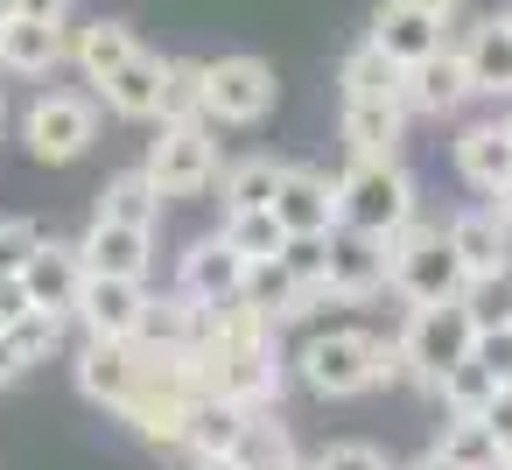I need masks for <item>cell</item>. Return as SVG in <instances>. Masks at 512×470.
Instances as JSON below:
<instances>
[{"label": "cell", "mask_w": 512, "mask_h": 470, "mask_svg": "<svg viewBox=\"0 0 512 470\" xmlns=\"http://www.w3.org/2000/svg\"><path fill=\"white\" fill-rule=\"evenodd\" d=\"M295 379H302L316 400H358V393H372V386L407 379V358H400V337L386 344V337H372V330H358V323H337V330L302 337Z\"/></svg>", "instance_id": "6da1fadb"}, {"label": "cell", "mask_w": 512, "mask_h": 470, "mask_svg": "<svg viewBox=\"0 0 512 470\" xmlns=\"http://www.w3.org/2000/svg\"><path fill=\"white\" fill-rule=\"evenodd\" d=\"M386 274H393V295L407 309H421V302H463V281H470L463 253L449 246V225H428L421 211L386 239Z\"/></svg>", "instance_id": "7a4b0ae2"}, {"label": "cell", "mask_w": 512, "mask_h": 470, "mask_svg": "<svg viewBox=\"0 0 512 470\" xmlns=\"http://www.w3.org/2000/svg\"><path fill=\"white\" fill-rule=\"evenodd\" d=\"M414 211H421V197H414V176L400 169V155H393V162H351V169L337 176V218H344L351 232L393 239Z\"/></svg>", "instance_id": "3957f363"}, {"label": "cell", "mask_w": 512, "mask_h": 470, "mask_svg": "<svg viewBox=\"0 0 512 470\" xmlns=\"http://www.w3.org/2000/svg\"><path fill=\"white\" fill-rule=\"evenodd\" d=\"M169 204H190L204 197L218 176H225V155H218V134L211 120H162V134L148 141V162H141Z\"/></svg>", "instance_id": "277c9868"}, {"label": "cell", "mask_w": 512, "mask_h": 470, "mask_svg": "<svg viewBox=\"0 0 512 470\" xmlns=\"http://www.w3.org/2000/svg\"><path fill=\"white\" fill-rule=\"evenodd\" d=\"M477 351V323H470V309L463 302H421V309H407V330H400V358H407V379L414 386H442L449 379V365H463Z\"/></svg>", "instance_id": "5b68a950"}, {"label": "cell", "mask_w": 512, "mask_h": 470, "mask_svg": "<svg viewBox=\"0 0 512 470\" xmlns=\"http://www.w3.org/2000/svg\"><path fill=\"white\" fill-rule=\"evenodd\" d=\"M274 113V64L267 57H218L204 64V120L211 127H260Z\"/></svg>", "instance_id": "8992f818"}, {"label": "cell", "mask_w": 512, "mask_h": 470, "mask_svg": "<svg viewBox=\"0 0 512 470\" xmlns=\"http://www.w3.org/2000/svg\"><path fill=\"white\" fill-rule=\"evenodd\" d=\"M22 141L36 162H78L99 141V92H43L22 113Z\"/></svg>", "instance_id": "52a82bcc"}, {"label": "cell", "mask_w": 512, "mask_h": 470, "mask_svg": "<svg viewBox=\"0 0 512 470\" xmlns=\"http://www.w3.org/2000/svg\"><path fill=\"white\" fill-rule=\"evenodd\" d=\"M141 379H148V358H141L134 337H85V351H78V393L92 407H113L120 414L141 393Z\"/></svg>", "instance_id": "ba28073f"}, {"label": "cell", "mask_w": 512, "mask_h": 470, "mask_svg": "<svg viewBox=\"0 0 512 470\" xmlns=\"http://www.w3.org/2000/svg\"><path fill=\"white\" fill-rule=\"evenodd\" d=\"M386 288H393V274H386V239L337 225V232H330V295H337V309H358V302H372V295H386Z\"/></svg>", "instance_id": "9c48e42d"}, {"label": "cell", "mask_w": 512, "mask_h": 470, "mask_svg": "<svg viewBox=\"0 0 512 470\" xmlns=\"http://www.w3.org/2000/svg\"><path fill=\"white\" fill-rule=\"evenodd\" d=\"M148 281H127V274H85V295L71 309V323H85V337H134L141 316H148Z\"/></svg>", "instance_id": "30bf717a"}, {"label": "cell", "mask_w": 512, "mask_h": 470, "mask_svg": "<svg viewBox=\"0 0 512 470\" xmlns=\"http://www.w3.org/2000/svg\"><path fill=\"white\" fill-rule=\"evenodd\" d=\"M470 99H477V92H470V64H463V50H456V43H442L435 57L407 64V113L449 120V113H463Z\"/></svg>", "instance_id": "8fae6325"}, {"label": "cell", "mask_w": 512, "mask_h": 470, "mask_svg": "<svg viewBox=\"0 0 512 470\" xmlns=\"http://www.w3.org/2000/svg\"><path fill=\"white\" fill-rule=\"evenodd\" d=\"M71 22H43V15H15L0 22V71L15 78H50L64 57H71Z\"/></svg>", "instance_id": "7c38bea8"}, {"label": "cell", "mask_w": 512, "mask_h": 470, "mask_svg": "<svg viewBox=\"0 0 512 470\" xmlns=\"http://www.w3.org/2000/svg\"><path fill=\"white\" fill-rule=\"evenodd\" d=\"M274 218L288 225V239H323V232H337L344 218H337V176H323V169H288L281 176V197H274Z\"/></svg>", "instance_id": "4fadbf2b"}, {"label": "cell", "mask_w": 512, "mask_h": 470, "mask_svg": "<svg viewBox=\"0 0 512 470\" xmlns=\"http://www.w3.org/2000/svg\"><path fill=\"white\" fill-rule=\"evenodd\" d=\"M78 253H85L92 274L148 281V267H155V232H148V225H120V218H92V232L78 239Z\"/></svg>", "instance_id": "5bb4252c"}, {"label": "cell", "mask_w": 512, "mask_h": 470, "mask_svg": "<svg viewBox=\"0 0 512 470\" xmlns=\"http://www.w3.org/2000/svg\"><path fill=\"white\" fill-rule=\"evenodd\" d=\"M239 281H246V253H232L225 232L197 239V246L183 253V267H176V288H183L190 302H204V309H211V302H232Z\"/></svg>", "instance_id": "9a60e30c"}, {"label": "cell", "mask_w": 512, "mask_h": 470, "mask_svg": "<svg viewBox=\"0 0 512 470\" xmlns=\"http://www.w3.org/2000/svg\"><path fill=\"white\" fill-rule=\"evenodd\" d=\"M449 22L442 15H428V8H414V0H386V8L372 15V43L407 71V64H421V57H435L449 36H442Z\"/></svg>", "instance_id": "2e32d148"}, {"label": "cell", "mask_w": 512, "mask_h": 470, "mask_svg": "<svg viewBox=\"0 0 512 470\" xmlns=\"http://www.w3.org/2000/svg\"><path fill=\"white\" fill-rule=\"evenodd\" d=\"M407 141V106L400 99H344V148L351 162H393Z\"/></svg>", "instance_id": "e0dca14e"}, {"label": "cell", "mask_w": 512, "mask_h": 470, "mask_svg": "<svg viewBox=\"0 0 512 470\" xmlns=\"http://www.w3.org/2000/svg\"><path fill=\"white\" fill-rule=\"evenodd\" d=\"M463 64H470V92L477 99H512V22L484 15L477 29H463Z\"/></svg>", "instance_id": "ac0fdd59"}, {"label": "cell", "mask_w": 512, "mask_h": 470, "mask_svg": "<svg viewBox=\"0 0 512 470\" xmlns=\"http://www.w3.org/2000/svg\"><path fill=\"white\" fill-rule=\"evenodd\" d=\"M162 71H169V57H134V64H120L106 85H99V106L113 113V120H134V127H148V120H162Z\"/></svg>", "instance_id": "d6986e66"}, {"label": "cell", "mask_w": 512, "mask_h": 470, "mask_svg": "<svg viewBox=\"0 0 512 470\" xmlns=\"http://www.w3.org/2000/svg\"><path fill=\"white\" fill-rule=\"evenodd\" d=\"M85 253L78 246H57V239H43L36 246V260L22 267V281H29V295H36V309H78V295H85Z\"/></svg>", "instance_id": "ffe728a7"}, {"label": "cell", "mask_w": 512, "mask_h": 470, "mask_svg": "<svg viewBox=\"0 0 512 470\" xmlns=\"http://www.w3.org/2000/svg\"><path fill=\"white\" fill-rule=\"evenodd\" d=\"M456 176H463L477 197H491V190L512 176V134H505V120H470V127L456 134Z\"/></svg>", "instance_id": "44dd1931"}, {"label": "cell", "mask_w": 512, "mask_h": 470, "mask_svg": "<svg viewBox=\"0 0 512 470\" xmlns=\"http://www.w3.org/2000/svg\"><path fill=\"white\" fill-rule=\"evenodd\" d=\"M239 295H246L267 323H302V316H316V309H309V288L288 274V260H281V253H274V260H246Z\"/></svg>", "instance_id": "7402d4cb"}, {"label": "cell", "mask_w": 512, "mask_h": 470, "mask_svg": "<svg viewBox=\"0 0 512 470\" xmlns=\"http://www.w3.org/2000/svg\"><path fill=\"white\" fill-rule=\"evenodd\" d=\"M141 57V36H134V22H85L78 36H71V64L85 71V85L99 92L120 64H134Z\"/></svg>", "instance_id": "603a6c76"}, {"label": "cell", "mask_w": 512, "mask_h": 470, "mask_svg": "<svg viewBox=\"0 0 512 470\" xmlns=\"http://www.w3.org/2000/svg\"><path fill=\"white\" fill-rule=\"evenodd\" d=\"M197 337H204V302H190L183 288L155 295V302H148V316H141V330H134V344H141V351H190Z\"/></svg>", "instance_id": "cb8c5ba5"}, {"label": "cell", "mask_w": 512, "mask_h": 470, "mask_svg": "<svg viewBox=\"0 0 512 470\" xmlns=\"http://www.w3.org/2000/svg\"><path fill=\"white\" fill-rule=\"evenodd\" d=\"M449 246L463 253L470 274H484V267H505V260H512V225H505L491 204H477V211H456V218H449Z\"/></svg>", "instance_id": "d4e9b609"}, {"label": "cell", "mask_w": 512, "mask_h": 470, "mask_svg": "<svg viewBox=\"0 0 512 470\" xmlns=\"http://www.w3.org/2000/svg\"><path fill=\"white\" fill-rule=\"evenodd\" d=\"M337 92H344V99H400V106H407V71L365 36V43L337 64Z\"/></svg>", "instance_id": "484cf974"}, {"label": "cell", "mask_w": 512, "mask_h": 470, "mask_svg": "<svg viewBox=\"0 0 512 470\" xmlns=\"http://www.w3.org/2000/svg\"><path fill=\"white\" fill-rule=\"evenodd\" d=\"M281 176H288V162H274V155L225 162V176H218V204H225V218H232V211H267V204L281 197Z\"/></svg>", "instance_id": "4316f807"}, {"label": "cell", "mask_w": 512, "mask_h": 470, "mask_svg": "<svg viewBox=\"0 0 512 470\" xmlns=\"http://www.w3.org/2000/svg\"><path fill=\"white\" fill-rule=\"evenodd\" d=\"M162 204H169V197H162V183H155L148 169H120V176H113V183L99 190V218H120V225H148V232L162 225Z\"/></svg>", "instance_id": "83f0119b"}, {"label": "cell", "mask_w": 512, "mask_h": 470, "mask_svg": "<svg viewBox=\"0 0 512 470\" xmlns=\"http://www.w3.org/2000/svg\"><path fill=\"white\" fill-rule=\"evenodd\" d=\"M246 421H253V407H239L225 393H204L197 414H190V456H232L239 435H246Z\"/></svg>", "instance_id": "f1b7e54d"}, {"label": "cell", "mask_w": 512, "mask_h": 470, "mask_svg": "<svg viewBox=\"0 0 512 470\" xmlns=\"http://www.w3.org/2000/svg\"><path fill=\"white\" fill-rule=\"evenodd\" d=\"M246 470H288V463H302L295 456V435H288V421L274 414V407H253V421H246V435H239V449H232Z\"/></svg>", "instance_id": "f546056e"}, {"label": "cell", "mask_w": 512, "mask_h": 470, "mask_svg": "<svg viewBox=\"0 0 512 470\" xmlns=\"http://www.w3.org/2000/svg\"><path fill=\"white\" fill-rule=\"evenodd\" d=\"M435 449H442L456 470H498V428H491L484 414H449L442 435H435Z\"/></svg>", "instance_id": "4dcf8cb0"}, {"label": "cell", "mask_w": 512, "mask_h": 470, "mask_svg": "<svg viewBox=\"0 0 512 470\" xmlns=\"http://www.w3.org/2000/svg\"><path fill=\"white\" fill-rule=\"evenodd\" d=\"M435 393H442V407H449V414H491V400H498V372L470 351L463 365H449V379H442Z\"/></svg>", "instance_id": "1f68e13d"}, {"label": "cell", "mask_w": 512, "mask_h": 470, "mask_svg": "<svg viewBox=\"0 0 512 470\" xmlns=\"http://www.w3.org/2000/svg\"><path fill=\"white\" fill-rule=\"evenodd\" d=\"M463 309H470V323H477V330L512 323V260H505V267L470 274V281H463Z\"/></svg>", "instance_id": "d6a6232c"}, {"label": "cell", "mask_w": 512, "mask_h": 470, "mask_svg": "<svg viewBox=\"0 0 512 470\" xmlns=\"http://www.w3.org/2000/svg\"><path fill=\"white\" fill-rule=\"evenodd\" d=\"M64 323H71L64 309H29V316H22V323L8 330V344H15V358H22L29 372H36V365H50V358L64 351Z\"/></svg>", "instance_id": "836d02e7"}, {"label": "cell", "mask_w": 512, "mask_h": 470, "mask_svg": "<svg viewBox=\"0 0 512 470\" xmlns=\"http://www.w3.org/2000/svg\"><path fill=\"white\" fill-rule=\"evenodd\" d=\"M162 120H204V64L197 57H169V71H162Z\"/></svg>", "instance_id": "e575fe53"}, {"label": "cell", "mask_w": 512, "mask_h": 470, "mask_svg": "<svg viewBox=\"0 0 512 470\" xmlns=\"http://www.w3.org/2000/svg\"><path fill=\"white\" fill-rule=\"evenodd\" d=\"M225 239H232V253H246V260H274V253L288 246V225L274 218V204H267V211H232V218H225Z\"/></svg>", "instance_id": "d590c367"}, {"label": "cell", "mask_w": 512, "mask_h": 470, "mask_svg": "<svg viewBox=\"0 0 512 470\" xmlns=\"http://www.w3.org/2000/svg\"><path fill=\"white\" fill-rule=\"evenodd\" d=\"M43 246V225L36 218H0V274H22Z\"/></svg>", "instance_id": "8d00e7d4"}, {"label": "cell", "mask_w": 512, "mask_h": 470, "mask_svg": "<svg viewBox=\"0 0 512 470\" xmlns=\"http://www.w3.org/2000/svg\"><path fill=\"white\" fill-rule=\"evenodd\" d=\"M309 470H393L372 442H330L323 456H309Z\"/></svg>", "instance_id": "74e56055"}, {"label": "cell", "mask_w": 512, "mask_h": 470, "mask_svg": "<svg viewBox=\"0 0 512 470\" xmlns=\"http://www.w3.org/2000/svg\"><path fill=\"white\" fill-rule=\"evenodd\" d=\"M477 358L498 372V386H512V323H498V330H477Z\"/></svg>", "instance_id": "f35d334b"}, {"label": "cell", "mask_w": 512, "mask_h": 470, "mask_svg": "<svg viewBox=\"0 0 512 470\" xmlns=\"http://www.w3.org/2000/svg\"><path fill=\"white\" fill-rule=\"evenodd\" d=\"M29 309H36L29 281H22V274H0V330H15V323H22Z\"/></svg>", "instance_id": "ab89813d"}, {"label": "cell", "mask_w": 512, "mask_h": 470, "mask_svg": "<svg viewBox=\"0 0 512 470\" xmlns=\"http://www.w3.org/2000/svg\"><path fill=\"white\" fill-rule=\"evenodd\" d=\"M22 372H29V365L15 358V344H8V330H0V386H15Z\"/></svg>", "instance_id": "60d3db41"}, {"label": "cell", "mask_w": 512, "mask_h": 470, "mask_svg": "<svg viewBox=\"0 0 512 470\" xmlns=\"http://www.w3.org/2000/svg\"><path fill=\"white\" fill-rule=\"evenodd\" d=\"M64 8H71V0H29V8H22V15H43V22H64Z\"/></svg>", "instance_id": "b9f144b4"}, {"label": "cell", "mask_w": 512, "mask_h": 470, "mask_svg": "<svg viewBox=\"0 0 512 470\" xmlns=\"http://www.w3.org/2000/svg\"><path fill=\"white\" fill-rule=\"evenodd\" d=\"M190 470H246L239 456H190Z\"/></svg>", "instance_id": "7bdbcfd3"}, {"label": "cell", "mask_w": 512, "mask_h": 470, "mask_svg": "<svg viewBox=\"0 0 512 470\" xmlns=\"http://www.w3.org/2000/svg\"><path fill=\"white\" fill-rule=\"evenodd\" d=\"M414 8H428V15H442V22H456V15H463V0H414Z\"/></svg>", "instance_id": "ee69618b"}, {"label": "cell", "mask_w": 512, "mask_h": 470, "mask_svg": "<svg viewBox=\"0 0 512 470\" xmlns=\"http://www.w3.org/2000/svg\"><path fill=\"white\" fill-rule=\"evenodd\" d=\"M407 470H456V463H449V456H442V449H428V456H414V463H407Z\"/></svg>", "instance_id": "f6af8a7d"}, {"label": "cell", "mask_w": 512, "mask_h": 470, "mask_svg": "<svg viewBox=\"0 0 512 470\" xmlns=\"http://www.w3.org/2000/svg\"><path fill=\"white\" fill-rule=\"evenodd\" d=\"M22 8H29V0H0V22H15Z\"/></svg>", "instance_id": "bcb514c9"}, {"label": "cell", "mask_w": 512, "mask_h": 470, "mask_svg": "<svg viewBox=\"0 0 512 470\" xmlns=\"http://www.w3.org/2000/svg\"><path fill=\"white\" fill-rule=\"evenodd\" d=\"M498 470H512V435H498Z\"/></svg>", "instance_id": "7dc6e473"}, {"label": "cell", "mask_w": 512, "mask_h": 470, "mask_svg": "<svg viewBox=\"0 0 512 470\" xmlns=\"http://www.w3.org/2000/svg\"><path fill=\"white\" fill-rule=\"evenodd\" d=\"M505 134H512V113H505Z\"/></svg>", "instance_id": "c3c4849f"}, {"label": "cell", "mask_w": 512, "mask_h": 470, "mask_svg": "<svg viewBox=\"0 0 512 470\" xmlns=\"http://www.w3.org/2000/svg\"><path fill=\"white\" fill-rule=\"evenodd\" d=\"M0 120H8V106H0Z\"/></svg>", "instance_id": "681fc988"}, {"label": "cell", "mask_w": 512, "mask_h": 470, "mask_svg": "<svg viewBox=\"0 0 512 470\" xmlns=\"http://www.w3.org/2000/svg\"><path fill=\"white\" fill-rule=\"evenodd\" d=\"M505 22H512V8H505Z\"/></svg>", "instance_id": "f907efd6"}]
</instances>
